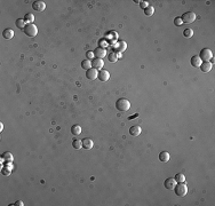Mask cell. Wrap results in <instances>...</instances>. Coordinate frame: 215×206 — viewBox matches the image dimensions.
I'll return each instance as SVG.
<instances>
[{"instance_id":"27","label":"cell","mask_w":215,"mask_h":206,"mask_svg":"<svg viewBox=\"0 0 215 206\" xmlns=\"http://www.w3.org/2000/svg\"><path fill=\"white\" fill-rule=\"evenodd\" d=\"M153 13H155V9H153L152 6H149V7H147V8L144 9V14H146L147 16H151V15H153Z\"/></svg>"},{"instance_id":"2","label":"cell","mask_w":215,"mask_h":206,"mask_svg":"<svg viewBox=\"0 0 215 206\" xmlns=\"http://www.w3.org/2000/svg\"><path fill=\"white\" fill-rule=\"evenodd\" d=\"M174 191H175V195H177L180 197H184L188 193V187L184 182H179L174 187Z\"/></svg>"},{"instance_id":"18","label":"cell","mask_w":215,"mask_h":206,"mask_svg":"<svg viewBox=\"0 0 215 206\" xmlns=\"http://www.w3.org/2000/svg\"><path fill=\"white\" fill-rule=\"evenodd\" d=\"M169 158H171V156H169V154H168L167 151H163V152L159 154V160H160L161 163H166V161H168Z\"/></svg>"},{"instance_id":"5","label":"cell","mask_w":215,"mask_h":206,"mask_svg":"<svg viewBox=\"0 0 215 206\" xmlns=\"http://www.w3.org/2000/svg\"><path fill=\"white\" fill-rule=\"evenodd\" d=\"M196 14L193 13V12H188V13H184L183 15H182V22L183 23H187V24H190V23H192V22H194L196 21Z\"/></svg>"},{"instance_id":"16","label":"cell","mask_w":215,"mask_h":206,"mask_svg":"<svg viewBox=\"0 0 215 206\" xmlns=\"http://www.w3.org/2000/svg\"><path fill=\"white\" fill-rule=\"evenodd\" d=\"M3 37L5 38V39H7V40H9V39H12L13 37H14V31L12 30V29H5L4 30V32H3Z\"/></svg>"},{"instance_id":"34","label":"cell","mask_w":215,"mask_h":206,"mask_svg":"<svg viewBox=\"0 0 215 206\" xmlns=\"http://www.w3.org/2000/svg\"><path fill=\"white\" fill-rule=\"evenodd\" d=\"M15 205H19V206H23L24 204H23V201H21V200H19V201H16V203H15Z\"/></svg>"},{"instance_id":"22","label":"cell","mask_w":215,"mask_h":206,"mask_svg":"<svg viewBox=\"0 0 215 206\" xmlns=\"http://www.w3.org/2000/svg\"><path fill=\"white\" fill-rule=\"evenodd\" d=\"M81 68L85 69V70H89V69L92 68V61H89L88 58H87V60H84V61L81 62Z\"/></svg>"},{"instance_id":"4","label":"cell","mask_w":215,"mask_h":206,"mask_svg":"<svg viewBox=\"0 0 215 206\" xmlns=\"http://www.w3.org/2000/svg\"><path fill=\"white\" fill-rule=\"evenodd\" d=\"M198 56L204 62H210V60L213 58V53H212V51L209 48H204V49H201V52H200V54Z\"/></svg>"},{"instance_id":"13","label":"cell","mask_w":215,"mask_h":206,"mask_svg":"<svg viewBox=\"0 0 215 206\" xmlns=\"http://www.w3.org/2000/svg\"><path fill=\"white\" fill-rule=\"evenodd\" d=\"M200 70L204 72V73H207V72H209L210 70H212V68H213V64H212V62H201V64H200Z\"/></svg>"},{"instance_id":"35","label":"cell","mask_w":215,"mask_h":206,"mask_svg":"<svg viewBox=\"0 0 215 206\" xmlns=\"http://www.w3.org/2000/svg\"><path fill=\"white\" fill-rule=\"evenodd\" d=\"M3 130H4V125L3 123H0V132H3Z\"/></svg>"},{"instance_id":"12","label":"cell","mask_w":215,"mask_h":206,"mask_svg":"<svg viewBox=\"0 0 215 206\" xmlns=\"http://www.w3.org/2000/svg\"><path fill=\"white\" fill-rule=\"evenodd\" d=\"M97 78H99L101 81H108L109 78H110V73H109V71L102 69V70L99 71V77H97Z\"/></svg>"},{"instance_id":"11","label":"cell","mask_w":215,"mask_h":206,"mask_svg":"<svg viewBox=\"0 0 215 206\" xmlns=\"http://www.w3.org/2000/svg\"><path fill=\"white\" fill-rule=\"evenodd\" d=\"M81 142H83V148L86 149V150H91V149L94 147V142H93V140L89 139V138H85V139H83Z\"/></svg>"},{"instance_id":"23","label":"cell","mask_w":215,"mask_h":206,"mask_svg":"<svg viewBox=\"0 0 215 206\" xmlns=\"http://www.w3.org/2000/svg\"><path fill=\"white\" fill-rule=\"evenodd\" d=\"M72 147H73V149H77V150H80L81 148H83V142L80 141V140H73L72 141Z\"/></svg>"},{"instance_id":"10","label":"cell","mask_w":215,"mask_h":206,"mask_svg":"<svg viewBox=\"0 0 215 206\" xmlns=\"http://www.w3.org/2000/svg\"><path fill=\"white\" fill-rule=\"evenodd\" d=\"M176 181H175V179L174 177H168V179H166L165 180V182H164V185H165V188L166 189H168V190H172V189H174V187L176 185Z\"/></svg>"},{"instance_id":"31","label":"cell","mask_w":215,"mask_h":206,"mask_svg":"<svg viewBox=\"0 0 215 206\" xmlns=\"http://www.w3.org/2000/svg\"><path fill=\"white\" fill-rule=\"evenodd\" d=\"M140 6H141V8H142L143 11H144L147 7H149V4H148L147 1H141V3H140Z\"/></svg>"},{"instance_id":"6","label":"cell","mask_w":215,"mask_h":206,"mask_svg":"<svg viewBox=\"0 0 215 206\" xmlns=\"http://www.w3.org/2000/svg\"><path fill=\"white\" fill-rule=\"evenodd\" d=\"M32 8L34 12H39V13H42L45 9H46V4L44 1H34L32 4Z\"/></svg>"},{"instance_id":"8","label":"cell","mask_w":215,"mask_h":206,"mask_svg":"<svg viewBox=\"0 0 215 206\" xmlns=\"http://www.w3.org/2000/svg\"><path fill=\"white\" fill-rule=\"evenodd\" d=\"M86 77H87V79H89V80L96 79V78L99 77V70H96V69H94V68H91L89 70H87Z\"/></svg>"},{"instance_id":"14","label":"cell","mask_w":215,"mask_h":206,"mask_svg":"<svg viewBox=\"0 0 215 206\" xmlns=\"http://www.w3.org/2000/svg\"><path fill=\"white\" fill-rule=\"evenodd\" d=\"M190 63H191L192 66L199 68L200 64H201V60H200V57H199L198 55H193V56L191 57V60H190Z\"/></svg>"},{"instance_id":"19","label":"cell","mask_w":215,"mask_h":206,"mask_svg":"<svg viewBox=\"0 0 215 206\" xmlns=\"http://www.w3.org/2000/svg\"><path fill=\"white\" fill-rule=\"evenodd\" d=\"M81 127L80 125H73V126H71V133H72L73 135H80L81 134Z\"/></svg>"},{"instance_id":"32","label":"cell","mask_w":215,"mask_h":206,"mask_svg":"<svg viewBox=\"0 0 215 206\" xmlns=\"http://www.w3.org/2000/svg\"><path fill=\"white\" fill-rule=\"evenodd\" d=\"M86 56L88 57V60H91V58L95 57V56H94V52H87V53H86Z\"/></svg>"},{"instance_id":"30","label":"cell","mask_w":215,"mask_h":206,"mask_svg":"<svg viewBox=\"0 0 215 206\" xmlns=\"http://www.w3.org/2000/svg\"><path fill=\"white\" fill-rule=\"evenodd\" d=\"M174 24H175L176 27H181V25L183 24L182 19H181V17H175V20H174Z\"/></svg>"},{"instance_id":"15","label":"cell","mask_w":215,"mask_h":206,"mask_svg":"<svg viewBox=\"0 0 215 206\" xmlns=\"http://www.w3.org/2000/svg\"><path fill=\"white\" fill-rule=\"evenodd\" d=\"M141 132H142V128H141L140 126H137V125L132 126V127L129 128V133H130L132 136H138V135L141 134Z\"/></svg>"},{"instance_id":"21","label":"cell","mask_w":215,"mask_h":206,"mask_svg":"<svg viewBox=\"0 0 215 206\" xmlns=\"http://www.w3.org/2000/svg\"><path fill=\"white\" fill-rule=\"evenodd\" d=\"M118 58H119V55L117 54V52H112V53H110V54L108 55V60H109L110 62H112V63L117 62Z\"/></svg>"},{"instance_id":"33","label":"cell","mask_w":215,"mask_h":206,"mask_svg":"<svg viewBox=\"0 0 215 206\" xmlns=\"http://www.w3.org/2000/svg\"><path fill=\"white\" fill-rule=\"evenodd\" d=\"M5 167H7V168H8V169H11V171L14 168V166L12 165V163H6V164H5Z\"/></svg>"},{"instance_id":"1","label":"cell","mask_w":215,"mask_h":206,"mask_svg":"<svg viewBox=\"0 0 215 206\" xmlns=\"http://www.w3.org/2000/svg\"><path fill=\"white\" fill-rule=\"evenodd\" d=\"M116 108L120 112H126L130 108V102L127 98H119L117 101V103H116Z\"/></svg>"},{"instance_id":"20","label":"cell","mask_w":215,"mask_h":206,"mask_svg":"<svg viewBox=\"0 0 215 206\" xmlns=\"http://www.w3.org/2000/svg\"><path fill=\"white\" fill-rule=\"evenodd\" d=\"M24 21L26 22V24H32V23L34 22V15L31 14V13L25 14V16H24Z\"/></svg>"},{"instance_id":"3","label":"cell","mask_w":215,"mask_h":206,"mask_svg":"<svg viewBox=\"0 0 215 206\" xmlns=\"http://www.w3.org/2000/svg\"><path fill=\"white\" fill-rule=\"evenodd\" d=\"M23 31H24V33H25L28 37H31V38L36 37V36L38 35V28H37V25H36L34 23H32V24H26L25 28L23 29Z\"/></svg>"},{"instance_id":"9","label":"cell","mask_w":215,"mask_h":206,"mask_svg":"<svg viewBox=\"0 0 215 206\" xmlns=\"http://www.w3.org/2000/svg\"><path fill=\"white\" fill-rule=\"evenodd\" d=\"M94 56L97 57V58H102L107 56V49L103 48V47H97L95 51H94Z\"/></svg>"},{"instance_id":"26","label":"cell","mask_w":215,"mask_h":206,"mask_svg":"<svg viewBox=\"0 0 215 206\" xmlns=\"http://www.w3.org/2000/svg\"><path fill=\"white\" fill-rule=\"evenodd\" d=\"M175 181L179 183V182H184L185 181V176H184V174H182V173H179V174H176L175 175Z\"/></svg>"},{"instance_id":"28","label":"cell","mask_w":215,"mask_h":206,"mask_svg":"<svg viewBox=\"0 0 215 206\" xmlns=\"http://www.w3.org/2000/svg\"><path fill=\"white\" fill-rule=\"evenodd\" d=\"M126 47H127V45H126L124 41H120V43H119V47L117 48V52H122V51L126 49Z\"/></svg>"},{"instance_id":"17","label":"cell","mask_w":215,"mask_h":206,"mask_svg":"<svg viewBox=\"0 0 215 206\" xmlns=\"http://www.w3.org/2000/svg\"><path fill=\"white\" fill-rule=\"evenodd\" d=\"M1 158L6 161V163H12L13 161V154L12 152H8V151H6V152H4L3 155H1Z\"/></svg>"},{"instance_id":"29","label":"cell","mask_w":215,"mask_h":206,"mask_svg":"<svg viewBox=\"0 0 215 206\" xmlns=\"http://www.w3.org/2000/svg\"><path fill=\"white\" fill-rule=\"evenodd\" d=\"M1 174L5 176H8L11 174V169H8L7 167H1Z\"/></svg>"},{"instance_id":"25","label":"cell","mask_w":215,"mask_h":206,"mask_svg":"<svg viewBox=\"0 0 215 206\" xmlns=\"http://www.w3.org/2000/svg\"><path fill=\"white\" fill-rule=\"evenodd\" d=\"M183 36H184L185 38H191V37L193 36V30H192V29H184Z\"/></svg>"},{"instance_id":"24","label":"cell","mask_w":215,"mask_h":206,"mask_svg":"<svg viewBox=\"0 0 215 206\" xmlns=\"http://www.w3.org/2000/svg\"><path fill=\"white\" fill-rule=\"evenodd\" d=\"M15 24H16V27H17L19 29H24L25 25H26V22L24 21V19H19Z\"/></svg>"},{"instance_id":"7","label":"cell","mask_w":215,"mask_h":206,"mask_svg":"<svg viewBox=\"0 0 215 206\" xmlns=\"http://www.w3.org/2000/svg\"><path fill=\"white\" fill-rule=\"evenodd\" d=\"M103 65H104V62H103L102 58H97V57L93 58V61H92V68H94V69H96V70L100 71V70H102Z\"/></svg>"}]
</instances>
